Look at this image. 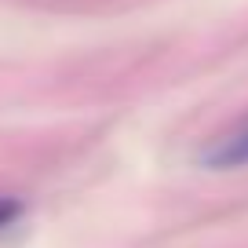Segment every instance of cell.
Listing matches in <instances>:
<instances>
[{
	"instance_id": "6da1fadb",
	"label": "cell",
	"mask_w": 248,
	"mask_h": 248,
	"mask_svg": "<svg viewBox=\"0 0 248 248\" xmlns=\"http://www.w3.org/2000/svg\"><path fill=\"white\" fill-rule=\"evenodd\" d=\"M201 161L208 164V168H245L248 164V117L237 128H230L226 135H219L201 154Z\"/></svg>"
},
{
	"instance_id": "7a4b0ae2",
	"label": "cell",
	"mask_w": 248,
	"mask_h": 248,
	"mask_svg": "<svg viewBox=\"0 0 248 248\" xmlns=\"http://www.w3.org/2000/svg\"><path fill=\"white\" fill-rule=\"evenodd\" d=\"M18 216V201H0V226H8Z\"/></svg>"
}]
</instances>
